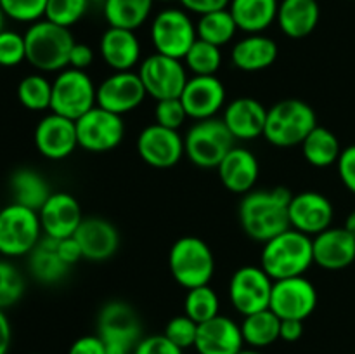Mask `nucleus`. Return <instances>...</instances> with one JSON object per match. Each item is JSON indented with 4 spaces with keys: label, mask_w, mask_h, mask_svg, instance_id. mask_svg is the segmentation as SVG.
<instances>
[{
    "label": "nucleus",
    "mask_w": 355,
    "mask_h": 354,
    "mask_svg": "<svg viewBox=\"0 0 355 354\" xmlns=\"http://www.w3.org/2000/svg\"><path fill=\"white\" fill-rule=\"evenodd\" d=\"M96 94L97 87L89 73L66 68L52 82L51 111L76 121L96 106Z\"/></svg>",
    "instance_id": "1a4fd4ad"
},
{
    "label": "nucleus",
    "mask_w": 355,
    "mask_h": 354,
    "mask_svg": "<svg viewBox=\"0 0 355 354\" xmlns=\"http://www.w3.org/2000/svg\"><path fill=\"white\" fill-rule=\"evenodd\" d=\"M35 148L47 160H64L78 146L76 121L58 113H49L37 124L33 132Z\"/></svg>",
    "instance_id": "f3484780"
},
{
    "label": "nucleus",
    "mask_w": 355,
    "mask_h": 354,
    "mask_svg": "<svg viewBox=\"0 0 355 354\" xmlns=\"http://www.w3.org/2000/svg\"><path fill=\"white\" fill-rule=\"evenodd\" d=\"M222 120L236 141H253L266 130L267 108L255 97H238L224 108Z\"/></svg>",
    "instance_id": "5701e85b"
},
{
    "label": "nucleus",
    "mask_w": 355,
    "mask_h": 354,
    "mask_svg": "<svg viewBox=\"0 0 355 354\" xmlns=\"http://www.w3.org/2000/svg\"><path fill=\"white\" fill-rule=\"evenodd\" d=\"M17 101L28 111L51 110L52 82L42 73H30L17 83Z\"/></svg>",
    "instance_id": "c9c22d12"
},
{
    "label": "nucleus",
    "mask_w": 355,
    "mask_h": 354,
    "mask_svg": "<svg viewBox=\"0 0 355 354\" xmlns=\"http://www.w3.org/2000/svg\"><path fill=\"white\" fill-rule=\"evenodd\" d=\"M291 196L293 193L283 186L246 193L238 212L245 235L255 242L266 243L290 229Z\"/></svg>",
    "instance_id": "f257e3e1"
},
{
    "label": "nucleus",
    "mask_w": 355,
    "mask_h": 354,
    "mask_svg": "<svg viewBox=\"0 0 355 354\" xmlns=\"http://www.w3.org/2000/svg\"><path fill=\"white\" fill-rule=\"evenodd\" d=\"M241 325L229 316H215L198 326L194 349L198 354H238L243 349Z\"/></svg>",
    "instance_id": "4be33fe9"
},
{
    "label": "nucleus",
    "mask_w": 355,
    "mask_h": 354,
    "mask_svg": "<svg viewBox=\"0 0 355 354\" xmlns=\"http://www.w3.org/2000/svg\"><path fill=\"white\" fill-rule=\"evenodd\" d=\"M24 44L26 61L38 73H59L68 68L75 38L69 28L59 26L44 17L24 31Z\"/></svg>",
    "instance_id": "f03ea898"
},
{
    "label": "nucleus",
    "mask_w": 355,
    "mask_h": 354,
    "mask_svg": "<svg viewBox=\"0 0 355 354\" xmlns=\"http://www.w3.org/2000/svg\"><path fill=\"white\" fill-rule=\"evenodd\" d=\"M186 108H184L180 97H172V99L156 101L155 108V124L162 125V127L172 128V130H179L187 120Z\"/></svg>",
    "instance_id": "c03bdc74"
},
{
    "label": "nucleus",
    "mask_w": 355,
    "mask_h": 354,
    "mask_svg": "<svg viewBox=\"0 0 355 354\" xmlns=\"http://www.w3.org/2000/svg\"><path fill=\"white\" fill-rule=\"evenodd\" d=\"M184 314L189 316L198 325L220 314V301H218L217 292L210 285L187 290L186 301H184Z\"/></svg>",
    "instance_id": "e433bc0d"
},
{
    "label": "nucleus",
    "mask_w": 355,
    "mask_h": 354,
    "mask_svg": "<svg viewBox=\"0 0 355 354\" xmlns=\"http://www.w3.org/2000/svg\"><path fill=\"white\" fill-rule=\"evenodd\" d=\"M335 208L331 200L318 191H302L290 201V224L307 236H315L331 228Z\"/></svg>",
    "instance_id": "aec40b11"
},
{
    "label": "nucleus",
    "mask_w": 355,
    "mask_h": 354,
    "mask_svg": "<svg viewBox=\"0 0 355 354\" xmlns=\"http://www.w3.org/2000/svg\"><path fill=\"white\" fill-rule=\"evenodd\" d=\"M89 2H99V3H104L106 0H89Z\"/></svg>",
    "instance_id": "13d9d810"
},
{
    "label": "nucleus",
    "mask_w": 355,
    "mask_h": 354,
    "mask_svg": "<svg viewBox=\"0 0 355 354\" xmlns=\"http://www.w3.org/2000/svg\"><path fill=\"white\" fill-rule=\"evenodd\" d=\"M238 354H263V353H260L259 349H253V347H250V349H241Z\"/></svg>",
    "instance_id": "6e6d98bb"
},
{
    "label": "nucleus",
    "mask_w": 355,
    "mask_h": 354,
    "mask_svg": "<svg viewBox=\"0 0 355 354\" xmlns=\"http://www.w3.org/2000/svg\"><path fill=\"white\" fill-rule=\"evenodd\" d=\"M42 233L37 210L14 201L0 208V255L6 259L28 255L42 239Z\"/></svg>",
    "instance_id": "0eeeda50"
},
{
    "label": "nucleus",
    "mask_w": 355,
    "mask_h": 354,
    "mask_svg": "<svg viewBox=\"0 0 355 354\" xmlns=\"http://www.w3.org/2000/svg\"><path fill=\"white\" fill-rule=\"evenodd\" d=\"M155 0H106L104 17L114 28L135 31L149 19Z\"/></svg>",
    "instance_id": "473e14b6"
},
{
    "label": "nucleus",
    "mask_w": 355,
    "mask_h": 354,
    "mask_svg": "<svg viewBox=\"0 0 355 354\" xmlns=\"http://www.w3.org/2000/svg\"><path fill=\"white\" fill-rule=\"evenodd\" d=\"M312 264H314L312 236L304 235L297 229H286L263 243L260 266L274 281L304 276Z\"/></svg>",
    "instance_id": "7ed1b4c3"
},
{
    "label": "nucleus",
    "mask_w": 355,
    "mask_h": 354,
    "mask_svg": "<svg viewBox=\"0 0 355 354\" xmlns=\"http://www.w3.org/2000/svg\"><path fill=\"white\" fill-rule=\"evenodd\" d=\"M94 62V49L87 44H76L73 45L71 54H69V65L68 68L82 69V71H87V69L92 66Z\"/></svg>",
    "instance_id": "09e8293b"
},
{
    "label": "nucleus",
    "mask_w": 355,
    "mask_h": 354,
    "mask_svg": "<svg viewBox=\"0 0 355 354\" xmlns=\"http://www.w3.org/2000/svg\"><path fill=\"white\" fill-rule=\"evenodd\" d=\"M99 52L113 71H132L141 59V42L135 31L110 26L101 37Z\"/></svg>",
    "instance_id": "a878e982"
},
{
    "label": "nucleus",
    "mask_w": 355,
    "mask_h": 354,
    "mask_svg": "<svg viewBox=\"0 0 355 354\" xmlns=\"http://www.w3.org/2000/svg\"><path fill=\"white\" fill-rule=\"evenodd\" d=\"M279 330L281 319L270 309L245 316L241 323L243 340L253 349H263V347H269L277 342Z\"/></svg>",
    "instance_id": "72a5a7b5"
},
{
    "label": "nucleus",
    "mask_w": 355,
    "mask_h": 354,
    "mask_svg": "<svg viewBox=\"0 0 355 354\" xmlns=\"http://www.w3.org/2000/svg\"><path fill=\"white\" fill-rule=\"evenodd\" d=\"M89 0H47L45 19L59 26L71 28L85 16Z\"/></svg>",
    "instance_id": "ea45409f"
},
{
    "label": "nucleus",
    "mask_w": 355,
    "mask_h": 354,
    "mask_svg": "<svg viewBox=\"0 0 355 354\" xmlns=\"http://www.w3.org/2000/svg\"><path fill=\"white\" fill-rule=\"evenodd\" d=\"M10 340H12V328H10L6 311L0 309V354L9 353Z\"/></svg>",
    "instance_id": "864d4df0"
},
{
    "label": "nucleus",
    "mask_w": 355,
    "mask_h": 354,
    "mask_svg": "<svg viewBox=\"0 0 355 354\" xmlns=\"http://www.w3.org/2000/svg\"><path fill=\"white\" fill-rule=\"evenodd\" d=\"M304 335V321L302 319H281L279 340L297 342Z\"/></svg>",
    "instance_id": "603ef678"
},
{
    "label": "nucleus",
    "mask_w": 355,
    "mask_h": 354,
    "mask_svg": "<svg viewBox=\"0 0 355 354\" xmlns=\"http://www.w3.org/2000/svg\"><path fill=\"white\" fill-rule=\"evenodd\" d=\"M236 31H238V24L229 9L203 14L196 23L198 38L217 47L229 44L234 38Z\"/></svg>",
    "instance_id": "f704fd0d"
},
{
    "label": "nucleus",
    "mask_w": 355,
    "mask_h": 354,
    "mask_svg": "<svg viewBox=\"0 0 355 354\" xmlns=\"http://www.w3.org/2000/svg\"><path fill=\"white\" fill-rule=\"evenodd\" d=\"M9 189L14 203H19L31 210H40L52 191L45 177L38 170L21 167L9 177Z\"/></svg>",
    "instance_id": "7c9ffc66"
},
{
    "label": "nucleus",
    "mask_w": 355,
    "mask_h": 354,
    "mask_svg": "<svg viewBox=\"0 0 355 354\" xmlns=\"http://www.w3.org/2000/svg\"><path fill=\"white\" fill-rule=\"evenodd\" d=\"M97 335L104 340L110 354H132L141 337V319L130 304L111 301L101 309Z\"/></svg>",
    "instance_id": "6e6552de"
},
{
    "label": "nucleus",
    "mask_w": 355,
    "mask_h": 354,
    "mask_svg": "<svg viewBox=\"0 0 355 354\" xmlns=\"http://www.w3.org/2000/svg\"><path fill=\"white\" fill-rule=\"evenodd\" d=\"M274 280L262 266H243L229 281V301L243 316L269 309Z\"/></svg>",
    "instance_id": "9b49d317"
},
{
    "label": "nucleus",
    "mask_w": 355,
    "mask_h": 354,
    "mask_svg": "<svg viewBox=\"0 0 355 354\" xmlns=\"http://www.w3.org/2000/svg\"><path fill=\"white\" fill-rule=\"evenodd\" d=\"M159 2H172V0H159Z\"/></svg>",
    "instance_id": "bf43d9fd"
},
{
    "label": "nucleus",
    "mask_w": 355,
    "mask_h": 354,
    "mask_svg": "<svg viewBox=\"0 0 355 354\" xmlns=\"http://www.w3.org/2000/svg\"><path fill=\"white\" fill-rule=\"evenodd\" d=\"M28 269L40 283L54 285L64 280L71 266H68L59 255L58 239L42 236L37 246L28 253Z\"/></svg>",
    "instance_id": "c85d7f7f"
},
{
    "label": "nucleus",
    "mask_w": 355,
    "mask_h": 354,
    "mask_svg": "<svg viewBox=\"0 0 355 354\" xmlns=\"http://www.w3.org/2000/svg\"><path fill=\"white\" fill-rule=\"evenodd\" d=\"M3 24H6V14H3L2 7H0V31L3 30Z\"/></svg>",
    "instance_id": "4d7b16f0"
},
{
    "label": "nucleus",
    "mask_w": 355,
    "mask_h": 354,
    "mask_svg": "<svg viewBox=\"0 0 355 354\" xmlns=\"http://www.w3.org/2000/svg\"><path fill=\"white\" fill-rule=\"evenodd\" d=\"M23 61H26L24 35L3 28L0 31V66L14 68V66L21 65Z\"/></svg>",
    "instance_id": "79ce46f5"
},
{
    "label": "nucleus",
    "mask_w": 355,
    "mask_h": 354,
    "mask_svg": "<svg viewBox=\"0 0 355 354\" xmlns=\"http://www.w3.org/2000/svg\"><path fill=\"white\" fill-rule=\"evenodd\" d=\"M336 169H338V176L343 186L355 194V144L342 149L338 162H336Z\"/></svg>",
    "instance_id": "49530a36"
},
{
    "label": "nucleus",
    "mask_w": 355,
    "mask_h": 354,
    "mask_svg": "<svg viewBox=\"0 0 355 354\" xmlns=\"http://www.w3.org/2000/svg\"><path fill=\"white\" fill-rule=\"evenodd\" d=\"M314 108L302 99H283L267 110L263 137L277 148L300 146L318 127Z\"/></svg>",
    "instance_id": "20e7f679"
},
{
    "label": "nucleus",
    "mask_w": 355,
    "mask_h": 354,
    "mask_svg": "<svg viewBox=\"0 0 355 354\" xmlns=\"http://www.w3.org/2000/svg\"><path fill=\"white\" fill-rule=\"evenodd\" d=\"M78 146L89 153H107L120 146L125 137V121L120 115L96 104L76 120Z\"/></svg>",
    "instance_id": "f8f14e48"
},
{
    "label": "nucleus",
    "mask_w": 355,
    "mask_h": 354,
    "mask_svg": "<svg viewBox=\"0 0 355 354\" xmlns=\"http://www.w3.org/2000/svg\"><path fill=\"white\" fill-rule=\"evenodd\" d=\"M24 276L6 257L0 259V309L6 311L21 301L24 295Z\"/></svg>",
    "instance_id": "58836bf2"
},
{
    "label": "nucleus",
    "mask_w": 355,
    "mask_h": 354,
    "mask_svg": "<svg viewBox=\"0 0 355 354\" xmlns=\"http://www.w3.org/2000/svg\"><path fill=\"white\" fill-rule=\"evenodd\" d=\"M343 228H345L347 231H349L350 235H352L355 238V210H352L349 215H347L345 226H343Z\"/></svg>",
    "instance_id": "5fc2aeb1"
},
{
    "label": "nucleus",
    "mask_w": 355,
    "mask_h": 354,
    "mask_svg": "<svg viewBox=\"0 0 355 354\" xmlns=\"http://www.w3.org/2000/svg\"><path fill=\"white\" fill-rule=\"evenodd\" d=\"M58 252H59V255H61V259L64 260L68 266H75L78 260L83 259L82 248H80V245H78V242L75 239V236L58 239Z\"/></svg>",
    "instance_id": "3c124183"
},
{
    "label": "nucleus",
    "mask_w": 355,
    "mask_h": 354,
    "mask_svg": "<svg viewBox=\"0 0 355 354\" xmlns=\"http://www.w3.org/2000/svg\"><path fill=\"white\" fill-rule=\"evenodd\" d=\"M180 101L193 120L215 118L225 104V87L217 75H193L187 78Z\"/></svg>",
    "instance_id": "a211bd4d"
},
{
    "label": "nucleus",
    "mask_w": 355,
    "mask_h": 354,
    "mask_svg": "<svg viewBox=\"0 0 355 354\" xmlns=\"http://www.w3.org/2000/svg\"><path fill=\"white\" fill-rule=\"evenodd\" d=\"M146 96L148 92H146L139 73L114 71L113 75L106 76L97 85L96 103L103 110L123 117V115L137 110Z\"/></svg>",
    "instance_id": "2eb2a0df"
},
{
    "label": "nucleus",
    "mask_w": 355,
    "mask_h": 354,
    "mask_svg": "<svg viewBox=\"0 0 355 354\" xmlns=\"http://www.w3.org/2000/svg\"><path fill=\"white\" fill-rule=\"evenodd\" d=\"M218 177L231 193L246 194L253 189L260 174L257 156L250 149L234 146L217 167Z\"/></svg>",
    "instance_id": "393cba45"
},
{
    "label": "nucleus",
    "mask_w": 355,
    "mask_h": 354,
    "mask_svg": "<svg viewBox=\"0 0 355 354\" xmlns=\"http://www.w3.org/2000/svg\"><path fill=\"white\" fill-rule=\"evenodd\" d=\"M318 290L305 276L276 280L269 309L279 319H305L318 307Z\"/></svg>",
    "instance_id": "4468645a"
},
{
    "label": "nucleus",
    "mask_w": 355,
    "mask_h": 354,
    "mask_svg": "<svg viewBox=\"0 0 355 354\" xmlns=\"http://www.w3.org/2000/svg\"><path fill=\"white\" fill-rule=\"evenodd\" d=\"M137 153L153 169H172L186 155L184 137L179 130L151 124L139 134Z\"/></svg>",
    "instance_id": "dca6fc26"
},
{
    "label": "nucleus",
    "mask_w": 355,
    "mask_h": 354,
    "mask_svg": "<svg viewBox=\"0 0 355 354\" xmlns=\"http://www.w3.org/2000/svg\"><path fill=\"white\" fill-rule=\"evenodd\" d=\"M44 236L54 239L69 238L82 224L83 214L78 200L66 191H52L38 210Z\"/></svg>",
    "instance_id": "6ab92c4d"
},
{
    "label": "nucleus",
    "mask_w": 355,
    "mask_h": 354,
    "mask_svg": "<svg viewBox=\"0 0 355 354\" xmlns=\"http://www.w3.org/2000/svg\"><path fill=\"white\" fill-rule=\"evenodd\" d=\"M196 40V24L186 10L170 7L156 14L153 19L151 42L158 54L182 61Z\"/></svg>",
    "instance_id": "9d476101"
},
{
    "label": "nucleus",
    "mask_w": 355,
    "mask_h": 354,
    "mask_svg": "<svg viewBox=\"0 0 355 354\" xmlns=\"http://www.w3.org/2000/svg\"><path fill=\"white\" fill-rule=\"evenodd\" d=\"M314 264L328 271L349 267L355 260V238L345 228H328L312 238Z\"/></svg>",
    "instance_id": "b1692460"
},
{
    "label": "nucleus",
    "mask_w": 355,
    "mask_h": 354,
    "mask_svg": "<svg viewBox=\"0 0 355 354\" xmlns=\"http://www.w3.org/2000/svg\"><path fill=\"white\" fill-rule=\"evenodd\" d=\"M198 323L193 321L187 314L173 316L165 326V337L168 340H172L177 347L180 349H189L194 347L198 337Z\"/></svg>",
    "instance_id": "37998d69"
},
{
    "label": "nucleus",
    "mask_w": 355,
    "mask_h": 354,
    "mask_svg": "<svg viewBox=\"0 0 355 354\" xmlns=\"http://www.w3.org/2000/svg\"><path fill=\"white\" fill-rule=\"evenodd\" d=\"M279 47L272 38L262 33H252L236 42L232 47L231 59L234 68L246 73L262 71L276 62Z\"/></svg>",
    "instance_id": "bb28decb"
},
{
    "label": "nucleus",
    "mask_w": 355,
    "mask_h": 354,
    "mask_svg": "<svg viewBox=\"0 0 355 354\" xmlns=\"http://www.w3.org/2000/svg\"><path fill=\"white\" fill-rule=\"evenodd\" d=\"M321 7L318 0H281L277 24L286 37L300 40L318 28Z\"/></svg>",
    "instance_id": "cd10ccee"
},
{
    "label": "nucleus",
    "mask_w": 355,
    "mask_h": 354,
    "mask_svg": "<svg viewBox=\"0 0 355 354\" xmlns=\"http://www.w3.org/2000/svg\"><path fill=\"white\" fill-rule=\"evenodd\" d=\"M168 267L180 287L196 288L210 285L215 273V257L210 245L198 236H182L172 245Z\"/></svg>",
    "instance_id": "39448f33"
},
{
    "label": "nucleus",
    "mask_w": 355,
    "mask_h": 354,
    "mask_svg": "<svg viewBox=\"0 0 355 354\" xmlns=\"http://www.w3.org/2000/svg\"><path fill=\"white\" fill-rule=\"evenodd\" d=\"M141 76L148 96L156 101L180 97L187 83V68L180 59L168 58L155 52L139 66Z\"/></svg>",
    "instance_id": "ddd939ff"
},
{
    "label": "nucleus",
    "mask_w": 355,
    "mask_h": 354,
    "mask_svg": "<svg viewBox=\"0 0 355 354\" xmlns=\"http://www.w3.org/2000/svg\"><path fill=\"white\" fill-rule=\"evenodd\" d=\"M182 61L193 75H217L222 66L220 47L198 38Z\"/></svg>",
    "instance_id": "4c0bfd02"
},
{
    "label": "nucleus",
    "mask_w": 355,
    "mask_h": 354,
    "mask_svg": "<svg viewBox=\"0 0 355 354\" xmlns=\"http://www.w3.org/2000/svg\"><path fill=\"white\" fill-rule=\"evenodd\" d=\"M132 354H184V351L166 339L165 333H159V335L142 337Z\"/></svg>",
    "instance_id": "a18cd8bd"
},
{
    "label": "nucleus",
    "mask_w": 355,
    "mask_h": 354,
    "mask_svg": "<svg viewBox=\"0 0 355 354\" xmlns=\"http://www.w3.org/2000/svg\"><path fill=\"white\" fill-rule=\"evenodd\" d=\"M279 0H231L229 10L238 30L245 33H262L277 17Z\"/></svg>",
    "instance_id": "c756f323"
},
{
    "label": "nucleus",
    "mask_w": 355,
    "mask_h": 354,
    "mask_svg": "<svg viewBox=\"0 0 355 354\" xmlns=\"http://www.w3.org/2000/svg\"><path fill=\"white\" fill-rule=\"evenodd\" d=\"M73 236L82 248L83 259L92 262L111 259L120 246V233L113 222L103 217H83Z\"/></svg>",
    "instance_id": "412c9836"
},
{
    "label": "nucleus",
    "mask_w": 355,
    "mask_h": 354,
    "mask_svg": "<svg viewBox=\"0 0 355 354\" xmlns=\"http://www.w3.org/2000/svg\"><path fill=\"white\" fill-rule=\"evenodd\" d=\"M180 3H182L184 9H187L189 12L203 16V14L215 12V10L229 9L231 0H180Z\"/></svg>",
    "instance_id": "8fccbe9b"
},
{
    "label": "nucleus",
    "mask_w": 355,
    "mask_h": 354,
    "mask_svg": "<svg viewBox=\"0 0 355 354\" xmlns=\"http://www.w3.org/2000/svg\"><path fill=\"white\" fill-rule=\"evenodd\" d=\"M234 146V135L217 117L198 120L184 137L186 156L200 169H217Z\"/></svg>",
    "instance_id": "423d86ee"
},
{
    "label": "nucleus",
    "mask_w": 355,
    "mask_h": 354,
    "mask_svg": "<svg viewBox=\"0 0 355 354\" xmlns=\"http://www.w3.org/2000/svg\"><path fill=\"white\" fill-rule=\"evenodd\" d=\"M3 14L17 23H37L44 19L47 0H0Z\"/></svg>",
    "instance_id": "a19ab883"
},
{
    "label": "nucleus",
    "mask_w": 355,
    "mask_h": 354,
    "mask_svg": "<svg viewBox=\"0 0 355 354\" xmlns=\"http://www.w3.org/2000/svg\"><path fill=\"white\" fill-rule=\"evenodd\" d=\"M68 354H110L104 340L99 335L78 337L69 346Z\"/></svg>",
    "instance_id": "de8ad7c7"
},
{
    "label": "nucleus",
    "mask_w": 355,
    "mask_h": 354,
    "mask_svg": "<svg viewBox=\"0 0 355 354\" xmlns=\"http://www.w3.org/2000/svg\"><path fill=\"white\" fill-rule=\"evenodd\" d=\"M354 354H355V353H354Z\"/></svg>",
    "instance_id": "052dcab7"
},
{
    "label": "nucleus",
    "mask_w": 355,
    "mask_h": 354,
    "mask_svg": "<svg viewBox=\"0 0 355 354\" xmlns=\"http://www.w3.org/2000/svg\"><path fill=\"white\" fill-rule=\"evenodd\" d=\"M300 146L304 158L318 169L335 165L340 158V153H342V146H340L335 132L321 127V125L314 127V130L305 137V141Z\"/></svg>",
    "instance_id": "2f4dec72"
}]
</instances>
